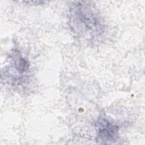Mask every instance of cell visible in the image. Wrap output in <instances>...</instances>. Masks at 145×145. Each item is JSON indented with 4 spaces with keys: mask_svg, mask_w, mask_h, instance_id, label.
<instances>
[{
    "mask_svg": "<svg viewBox=\"0 0 145 145\" xmlns=\"http://www.w3.org/2000/svg\"><path fill=\"white\" fill-rule=\"evenodd\" d=\"M69 24L72 31L85 41H99L104 36L106 25L95 5L88 1H76L69 9Z\"/></svg>",
    "mask_w": 145,
    "mask_h": 145,
    "instance_id": "cell-1",
    "label": "cell"
},
{
    "mask_svg": "<svg viewBox=\"0 0 145 145\" xmlns=\"http://www.w3.org/2000/svg\"><path fill=\"white\" fill-rule=\"evenodd\" d=\"M96 140L102 144H113L120 138L119 126L105 116H100L96 123Z\"/></svg>",
    "mask_w": 145,
    "mask_h": 145,
    "instance_id": "cell-2",
    "label": "cell"
},
{
    "mask_svg": "<svg viewBox=\"0 0 145 145\" xmlns=\"http://www.w3.org/2000/svg\"><path fill=\"white\" fill-rule=\"evenodd\" d=\"M8 68L14 72L15 76H17L16 82H19L18 78L22 77L28 73L29 69V62L27 58H24L19 53L16 52L14 54L12 61Z\"/></svg>",
    "mask_w": 145,
    "mask_h": 145,
    "instance_id": "cell-3",
    "label": "cell"
}]
</instances>
